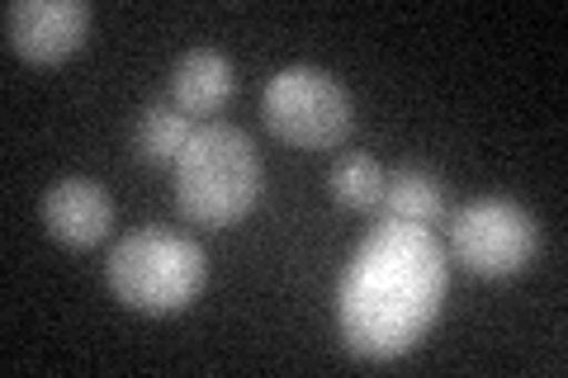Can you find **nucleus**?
<instances>
[{
	"label": "nucleus",
	"mask_w": 568,
	"mask_h": 378,
	"mask_svg": "<svg viewBox=\"0 0 568 378\" xmlns=\"http://www.w3.org/2000/svg\"><path fill=\"white\" fill-rule=\"evenodd\" d=\"M379 204H384V218L432 227L440 213H446V185H440V175L426 171V166H403L384 180Z\"/></svg>",
	"instance_id": "9"
},
{
	"label": "nucleus",
	"mask_w": 568,
	"mask_h": 378,
	"mask_svg": "<svg viewBox=\"0 0 568 378\" xmlns=\"http://www.w3.org/2000/svg\"><path fill=\"white\" fill-rule=\"evenodd\" d=\"M384 166L375 156H365V152H346V156H336L332 161V171H327V190H332V200L342 204V208H375L384 200Z\"/></svg>",
	"instance_id": "11"
},
{
	"label": "nucleus",
	"mask_w": 568,
	"mask_h": 378,
	"mask_svg": "<svg viewBox=\"0 0 568 378\" xmlns=\"http://www.w3.org/2000/svg\"><path fill=\"white\" fill-rule=\"evenodd\" d=\"M43 223L67 246H95L114 223V200L100 180L67 175L43 194Z\"/></svg>",
	"instance_id": "7"
},
{
	"label": "nucleus",
	"mask_w": 568,
	"mask_h": 378,
	"mask_svg": "<svg viewBox=\"0 0 568 378\" xmlns=\"http://www.w3.org/2000/svg\"><path fill=\"white\" fill-rule=\"evenodd\" d=\"M261 194V152L237 123H194L185 152L175 156V204L190 223L227 227Z\"/></svg>",
	"instance_id": "2"
},
{
	"label": "nucleus",
	"mask_w": 568,
	"mask_h": 378,
	"mask_svg": "<svg viewBox=\"0 0 568 378\" xmlns=\"http://www.w3.org/2000/svg\"><path fill=\"white\" fill-rule=\"evenodd\" d=\"M261 110L271 133L294 142V147H336L351 133V119H355L351 90L327 67H313V62L280 67L265 81Z\"/></svg>",
	"instance_id": "4"
},
{
	"label": "nucleus",
	"mask_w": 568,
	"mask_h": 378,
	"mask_svg": "<svg viewBox=\"0 0 568 378\" xmlns=\"http://www.w3.org/2000/svg\"><path fill=\"white\" fill-rule=\"evenodd\" d=\"M85 29H91L85 0H10L6 6V39L33 62L67 58L85 39Z\"/></svg>",
	"instance_id": "6"
},
{
	"label": "nucleus",
	"mask_w": 568,
	"mask_h": 378,
	"mask_svg": "<svg viewBox=\"0 0 568 378\" xmlns=\"http://www.w3.org/2000/svg\"><path fill=\"white\" fill-rule=\"evenodd\" d=\"M194 133V119L175 104L171 95L166 100H152L148 110L138 114L133 123V147L148 156V161H162V166H175V156L185 152V142Z\"/></svg>",
	"instance_id": "10"
},
{
	"label": "nucleus",
	"mask_w": 568,
	"mask_h": 378,
	"mask_svg": "<svg viewBox=\"0 0 568 378\" xmlns=\"http://www.w3.org/2000/svg\"><path fill=\"white\" fill-rule=\"evenodd\" d=\"M104 279L138 313H181L204 289L209 256L194 237L171 227H138L110 246Z\"/></svg>",
	"instance_id": "3"
},
{
	"label": "nucleus",
	"mask_w": 568,
	"mask_h": 378,
	"mask_svg": "<svg viewBox=\"0 0 568 378\" xmlns=\"http://www.w3.org/2000/svg\"><path fill=\"white\" fill-rule=\"evenodd\" d=\"M233 81H237V71L219 48H185L171 67V100L190 119H200V114L223 110L227 95H233Z\"/></svg>",
	"instance_id": "8"
},
{
	"label": "nucleus",
	"mask_w": 568,
	"mask_h": 378,
	"mask_svg": "<svg viewBox=\"0 0 568 378\" xmlns=\"http://www.w3.org/2000/svg\"><path fill=\"white\" fill-rule=\"evenodd\" d=\"M450 246L474 275L507 279L530 265L540 246V227L507 194H478L450 218Z\"/></svg>",
	"instance_id": "5"
},
{
	"label": "nucleus",
	"mask_w": 568,
	"mask_h": 378,
	"mask_svg": "<svg viewBox=\"0 0 568 378\" xmlns=\"http://www.w3.org/2000/svg\"><path fill=\"white\" fill-rule=\"evenodd\" d=\"M450 284L446 246L432 227L384 218L351 251L336 289V321L355 355L398 359L440 317Z\"/></svg>",
	"instance_id": "1"
}]
</instances>
